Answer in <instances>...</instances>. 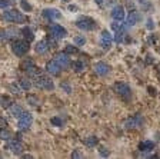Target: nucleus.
I'll list each match as a JSON object with an SVG mask.
<instances>
[{
    "mask_svg": "<svg viewBox=\"0 0 160 159\" xmlns=\"http://www.w3.org/2000/svg\"><path fill=\"white\" fill-rule=\"evenodd\" d=\"M12 99H10L9 96H0V106L2 108H4V109H7V108H10V105H12Z\"/></svg>",
    "mask_w": 160,
    "mask_h": 159,
    "instance_id": "nucleus-25",
    "label": "nucleus"
},
{
    "mask_svg": "<svg viewBox=\"0 0 160 159\" xmlns=\"http://www.w3.org/2000/svg\"><path fill=\"white\" fill-rule=\"evenodd\" d=\"M10 89L14 92V95H20V92H22V89H20V87H17V86H14V85H12V86H10Z\"/></svg>",
    "mask_w": 160,
    "mask_h": 159,
    "instance_id": "nucleus-40",
    "label": "nucleus"
},
{
    "mask_svg": "<svg viewBox=\"0 0 160 159\" xmlns=\"http://www.w3.org/2000/svg\"><path fill=\"white\" fill-rule=\"evenodd\" d=\"M153 149H154V142H152V140H143L139 145V151L142 153H150Z\"/></svg>",
    "mask_w": 160,
    "mask_h": 159,
    "instance_id": "nucleus-17",
    "label": "nucleus"
},
{
    "mask_svg": "<svg viewBox=\"0 0 160 159\" xmlns=\"http://www.w3.org/2000/svg\"><path fill=\"white\" fill-rule=\"evenodd\" d=\"M96 3L99 4V6H102V4H103V0H96Z\"/></svg>",
    "mask_w": 160,
    "mask_h": 159,
    "instance_id": "nucleus-43",
    "label": "nucleus"
},
{
    "mask_svg": "<svg viewBox=\"0 0 160 159\" xmlns=\"http://www.w3.org/2000/svg\"><path fill=\"white\" fill-rule=\"evenodd\" d=\"M7 149H9V152L13 153V155H22L23 153V145L19 140H10L7 143Z\"/></svg>",
    "mask_w": 160,
    "mask_h": 159,
    "instance_id": "nucleus-15",
    "label": "nucleus"
},
{
    "mask_svg": "<svg viewBox=\"0 0 160 159\" xmlns=\"http://www.w3.org/2000/svg\"><path fill=\"white\" fill-rule=\"evenodd\" d=\"M32 158H33L32 155H23V159H32Z\"/></svg>",
    "mask_w": 160,
    "mask_h": 159,
    "instance_id": "nucleus-42",
    "label": "nucleus"
},
{
    "mask_svg": "<svg viewBox=\"0 0 160 159\" xmlns=\"http://www.w3.org/2000/svg\"><path fill=\"white\" fill-rule=\"evenodd\" d=\"M139 3H140V6H142V7H143V9L144 10H152V9H153V6H152V4H150L149 3V2H147V0H140V2H139Z\"/></svg>",
    "mask_w": 160,
    "mask_h": 159,
    "instance_id": "nucleus-34",
    "label": "nucleus"
},
{
    "mask_svg": "<svg viewBox=\"0 0 160 159\" xmlns=\"http://www.w3.org/2000/svg\"><path fill=\"white\" fill-rule=\"evenodd\" d=\"M49 32H50V36L53 37V39L59 40V39H64L67 36V32L63 26H60V24H52L49 27Z\"/></svg>",
    "mask_w": 160,
    "mask_h": 159,
    "instance_id": "nucleus-8",
    "label": "nucleus"
},
{
    "mask_svg": "<svg viewBox=\"0 0 160 159\" xmlns=\"http://www.w3.org/2000/svg\"><path fill=\"white\" fill-rule=\"evenodd\" d=\"M142 20V14L139 12H130L129 16H127V24L129 26H134Z\"/></svg>",
    "mask_w": 160,
    "mask_h": 159,
    "instance_id": "nucleus-18",
    "label": "nucleus"
},
{
    "mask_svg": "<svg viewBox=\"0 0 160 159\" xmlns=\"http://www.w3.org/2000/svg\"><path fill=\"white\" fill-rule=\"evenodd\" d=\"M32 122H33V116L30 112H22L19 116V122H17V126H19L20 130H27L32 126Z\"/></svg>",
    "mask_w": 160,
    "mask_h": 159,
    "instance_id": "nucleus-6",
    "label": "nucleus"
},
{
    "mask_svg": "<svg viewBox=\"0 0 160 159\" xmlns=\"http://www.w3.org/2000/svg\"><path fill=\"white\" fill-rule=\"evenodd\" d=\"M50 122L53 123L54 126H59V128H60V126H63V120L60 119V118H52V120H50Z\"/></svg>",
    "mask_w": 160,
    "mask_h": 159,
    "instance_id": "nucleus-37",
    "label": "nucleus"
},
{
    "mask_svg": "<svg viewBox=\"0 0 160 159\" xmlns=\"http://www.w3.org/2000/svg\"><path fill=\"white\" fill-rule=\"evenodd\" d=\"M146 29H149V30H153L154 29V22L152 19H147L146 20Z\"/></svg>",
    "mask_w": 160,
    "mask_h": 159,
    "instance_id": "nucleus-39",
    "label": "nucleus"
},
{
    "mask_svg": "<svg viewBox=\"0 0 160 159\" xmlns=\"http://www.w3.org/2000/svg\"><path fill=\"white\" fill-rule=\"evenodd\" d=\"M112 30H113L114 33H123L124 32V24L120 23L119 20H114L113 23H112Z\"/></svg>",
    "mask_w": 160,
    "mask_h": 159,
    "instance_id": "nucleus-22",
    "label": "nucleus"
},
{
    "mask_svg": "<svg viewBox=\"0 0 160 159\" xmlns=\"http://www.w3.org/2000/svg\"><path fill=\"white\" fill-rule=\"evenodd\" d=\"M19 86L22 90H30L32 89V82H30L29 79H20Z\"/></svg>",
    "mask_w": 160,
    "mask_h": 159,
    "instance_id": "nucleus-23",
    "label": "nucleus"
},
{
    "mask_svg": "<svg viewBox=\"0 0 160 159\" xmlns=\"http://www.w3.org/2000/svg\"><path fill=\"white\" fill-rule=\"evenodd\" d=\"M62 70L63 69L60 67V65L54 59L46 63V72L50 73V75H53V76H59L60 73H62Z\"/></svg>",
    "mask_w": 160,
    "mask_h": 159,
    "instance_id": "nucleus-12",
    "label": "nucleus"
},
{
    "mask_svg": "<svg viewBox=\"0 0 160 159\" xmlns=\"http://www.w3.org/2000/svg\"><path fill=\"white\" fill-rule=\"evenodd\" d=\"M112 17L113 20H123L124 19V9L122 6H116L112 10Z\"/></svg>",
    "mask_w": 160,
    "mask_h": 159,
    "instance_id": "nucleus-20",
    "label": "nucleus"
},
{
    "mask_svg": "<svg viewBox=\"0 0 160 159\" xmlns=\"http://www.w3.org/2000/svg\"><path fill=\"white\" fill-rule=\"evenodd\" d=\"M22 34H23V36L26 37L27 42H30V40H33V39H34L33 32H32V30H30L29 27H23V29H22Z\"/></svg>",
    "mask_w": 160,
    "mask_h": 159,
    "instance_id": "nucleus-27",
    "label": "nucleus"
},
{
    "mask_svg": "<svg viewBox=\"0 0 160 159\" xmlns=\"http://www.w3.org/2000/svg\"><path fill=\"white\" fill-rule=\"evenodd\" d=\"M9 110H10V113H12V116H17V118L20 116V113L23 112L22 106L16 105V103H12V105H10V108H9Z\"/></svg>",
    "mask_w": 160,
    "mask_h": 159,
    "instance_id": "nucleus-21",
    "label": "nucleus"
},
{
    "mask_svg": "<svg viewBox=\"0 0 160 159\" xmlns=\"http://www.w3.org/2000/svg\"><path fill=\"white\" fill-rule=\"evenodd\" d=\"M84 143H86L89 148H93V146H96L97 143H99V139H97L96 136H89V138L84 139Z\"/></svg>",
    "mask_w": 160,
    "mask_h": 159,
    "instance_id": "nucleus-26",
    "label": "nucleus"
},
{
    "mask_svg": "<svg viewBox=\"0 0 160 159\" xmlns=\"http://www.w3.org/2000/svg\"><path fill=\"white\" fill-rule=\"evenodd\" d=\"M43 16L49 20H59L62 19V13H60V10L57 9H53V7H49V9H44L43 12Z\"/></svg>",
    "mask_w": 160,
    "mask_h": 159,
    "instance_id": "nucleus-14",
    "label": "nucleus"
},
{
    "mask_svg": "<svg viewBox=\"0 0 160 159\" xmlns=\"http://www.w3.org/2000/svg\"><path fill=\"white\" fill-rule=\"evenodd\" d=\"M27 103H29L30 106H39L40 100H39V98L34 96V95H29V96H27Z\"/></svg>",
    "mask_w": 160,
    "mask_h": 159,
    "instance_id": "nucleus-29",
    "label": "nucleus"
},
{
    "mask_svg": "<svg viewBox=\"0 0 160 159\" xmlns=\"http://www.w3.org/2000/svg\"><path fill=\"white\" fill-rule=\"evenodd\" d=\"M110 70H112V67L104 62H97L94 65V72H96L97 76H107L110 73Z\"/></svg>",
    "mask_w": 160,
    "mask_h": 159,
    "instance_id": "nucleus-13",
    "label": "nucleus"
},
{
    "mask_svg": "<svg viewBox=\"0 0 160 159\" xmlns=\"http://www.w3.org/2000/svg\"><path fill=\"white\" fill-rule=\"evenodd\" d=\"M76 26L79 27L80 30H86V32H90L96 27V23L92 17H87V16H80L79 19L76 20Z\"/></svg>",
    "mask_w": 160,
    "mask_h": 159,
    "instance_id": "nucleus-4",
    "label": "nucleus"
},
{
    "mask_svg": "<svg viewBox=\"0 0 160 159\" xmlns=\"http://www.w3.org/2000/svg\"><path fill=\"white\" fill-rule=\"evenodd\" d=\"M113 89L114 92L119 95V96H122L123 99H130V96H132V90H130V86L127 85V83L124 82H117L113 85Z\"/></svg>",
    "mask_w": 160,
    "mask_h": 159,
    "instance_id": "nucleus-5",
    "label": "nucleus"
},
{
    "mask_svg": "<svg viewBox=\"0 0 160 159\" xmlns=\"http://www.w3.org/2000/svg\"><path fill=\"white\" fill-rule=\"evenodd\" d=\"M54 60L60 65L62 69H67V67L72 65V60H70V55H67L66 52H59L54 56Z\"/></svg>",
    "mask_w": 160,
    "mask_h": 159,
    "instance_id": "nucleus-10",
    "label": "nucleus"
},
{
    "mask_svg": "<svg viewBox=\"0 0 160 159\" xmlns=\"http://www.w3.org/2000/svg\"><path fill=\"white\" fill-rule=\"evenodd\" d=\"M99 43L100 46L103 47V49H109L113 43V36L107 32V30H103L102 33H100V39H99Z\"/></svg>",
    "mask_w": 160,
    "mask_h": 159,
    "instance_id": "nucleus-11",
    "label": "nucleus"
},
{
    "mask_svg": "<svg viewBox=\"0 0 160 159\" xmlns=\"http://www.w3.org/2000/svg\"><path fill=\"white\" fill-rule=\"evenodd\" d=\"M72 158L73 159H80V158H83V153L80 152L79 149H74L73 152H72Z\"/></svg>",
    "mask_w": 160,
    "mask_h": 159,
    "instance_id": "nucleus-38",
    "label": "nucleus"
},
{
    "mask_svg": "<svg viewBox=\"0 0 160 159\" xmlns=\"http://www.w3.org/2000/svg\"><path fill=\"white\" fill-rule=\"evenodd\" d=\"M17 32L14 29H4L0 30V42H9L13 37H16Z\"/></svg>",
    "mask_w": 160,
    "mask_h": 159,
    "instance_id": "nucleus-16",
    "label": "nucleus"
},
{
    "mask_svg": "<svg viewBox=\"0 0 160 159\" xmlns=\"http://www.w3.org/2000/svg\"><path fill=\"white\" fill-rule=\"evenodd\" d=\"M13 4V0H0V9H6Z\"/></svg>",
    "mask_w": 160,
    "mask_h": 159,
    "instance_id": "nucleus-32",
    "label": "nucleus"
},
{
    "mask_svg": "<svg viewBox=\"0 0 160 159\" xmlns=\"http://www.w3.org/2000/svg\"><path fill=\"white\" fill-rule=\"evenodd\" d=\"M30 46H29V42L27 40H14L13 45H12V50H13L14 55H17V56H23V55H26L27 52H29Z\"/></svg>",
    "mask_w": 160,
    "mask_h": 159,
    "instance_id": "nucleus-2",
    "label": "nucleus"
},
{
    "mask_svg": "<svg viewBox=\"0 0 160 159\" xmlns=\"http://www.w3.org/2000/svg\"><path fill=\"white\" fill-rule=\"evenodd\" d=\"M20 7L23 9V12H32V9H33L32 4H30L27 0H22V2H20Z\"/></svg>",
    "mask_w": 160,
    "mask_h": 159,
    "instance_id": "nucleus-30",
    "label": "nucleus"
},
{
    "mask_svg": "<svg viewBox=\"0 0 160 159\" xmlns=\"http://www.w3.org/2000/svg\"><path fill=\"white\" fill-rule=\"evenodd\" d=\"M36 52L39 53V55H44V53H47L49 52V49H50V46H49V43H47V40H40V42H37L36 43Z\"/></svg>",
    "mask_w": 160,
    "mask_h": 159,
    "instance_id": "nucleus-19",
    "label": "nucleus"
},
{
    "mask_svg": "<svg viewBox=\"0 0 160 159\" xmlns=\"http://www.w3.org/2000/svg\"><path fill=\"white\" fill-rule=\"evenodd\" d=\"M0 139L2 140H10L12 139V132L7 130L6 128H2V129H0Z\"/></svg>",
    "mask_w": 160,
    "mask_h": 159,
    "instance_id": "nucleus-24",
    "label": "nucleus"
},
{
    "mask_svg": "<svg viewBox=\"0 0 160 159\" xmlns=\"http://www.w3.org/2000/svg\"><path fill=\"white\" fill-rule=\"evenodd\" d=\"M34 86H37L42 90H53L54 89V83L50 77L40 76L39 75V76H36V79H34Z\"/></svg>",
    "mask_w": 160,
    "mask_h": 159,
    "instance_id": "nucleus-3",
    "label": "nucleus"
},
{
    "mask_svg": "<svg viewBox=\"0 0 160 159\" xmlns=\"http://www.w3.org/2000/svg\"><path fill=\"white\" fill-rule=\"evenodd\" d=\"M60 86H62V89H63L66 93H72V86H70L66 80H64V82H62V85H60Z\"/></svg>",
    "mask_w": 160,
    "mask_h": 159,
    "instance_id": "nucleus-35",
    "label": "nucleus"
},
{
    "mask_svg": "<svg viewBox=\"0 0 160 159\" xmlns=\"http://www.w3.org/2000/svg\"><path fill=\"white\" fill-rule=\"evenodd\" d=\"M147 90H150V92H152V93H150V95H153V96H154V95H156V89H154V87H149V89H147Z\"/></svg>",
    "mask_w": 160,
    "mask_h": 159,
    "instance_id": "nucleus-41",
    "label": "nucleus"
},
{
    "mask_svg": "<svg viewBox=\"0 0 160 159\" xmlns=\"http://www.w3.org/2000/svg\"><path fill=\"white\" fill-rule=\"evenodd\" d=\"M69 9L70 10H77V7L76 6H69Z\"/></svg>",
    "mask_w": 160,
    "mask_h": 159,
    "instance_id": "nucleus-44",
    "label": "nucleus"
},
{
    "mask_svg": "<svg viewBox=\"0 0 160 159\" xmlns=\"http://www.w3.org/2000/svg\"><path fill=\"white\" fill-rule=\"evenodd\" d=\"M147 62H149V63L153 62V60H152V56H147Z\"/></svg>",
    "mask_w": 160,
    "mask_h": 159,
    "instance_id": "nucleus-45",
    "label": "nucleus"
},
{
    "mask_svg": "<svg viewBox=\"0 0 160 159\" xmlns=\"http://www.w3.org/2000/svg\"><path fill=\"white\" fill-rule=\"evenodd\" d=\"M62 2H64V3H67V2H70V0H62Z\"/></svg>",
    "mask_w": 160,
    "mask_h": 159,
    "instance_id": "nucleus-46",
    "label": "nucleus"
},
{
    "mask_svg": "<svg viewBox=\"0 0 160 159\" xmlns=\"http://www.w3.org/2000/svg\"><path fill=\"white\" fill-rule=\"evenodd\" d=\"M84 43H86V39L83 36H74V45L76 46H84Z\"/></svg>",
    "mask_w": 160,
    "mask_h": 159,
    "instance_id": "nucleus-31",
    "label": "nucleus"
},
{
    "mask_svg": "<svg viewBox=\"0 0 160 159\" xmlns=\"http://www.w3.org/2000/svg\"><path fill=\"white\" fill-rule=\"evenodd\" d=\"M3 17H4V20L12 22V23H23V22L27 20V17L24 16L23 13H20L19 10H16V9L6 10V12L3 13Z\"/></svg>",
    "mask_w": 160,
    "mask_h": 159,
    "instance_id": "nucleus-1",
    "label": "nucleus"
},
{
    "mask_svg": "<svg viewBox=\"0 0 160 159\" xmlns=\"http://www.w3.org/2000/svg\"><path fill=\"white\" fill-rule=\"evenodd\" d=\"M72 66H73V70L74 72H83V69H84V63L82 62V60H76V62H73L72 63Z\"/></svg>",
    "mask_w": 160,
    "mask_h": 159,
    "instance_id": "nucleus-28",
    "label": "nucleus"
},
{
    "mask_svg": "<svg viewBox=\"0 0 160 159\" xmlns=\"http://www.w3.org/2000/svg\"><path fill=\"white\" fill-rule=\"evenodd\" d=\"M99 153H100V156H103V158H109L110 156V152L106 149V148H103V146L99 148Z\"/></svg>",
    "mask_w": 160,
    "mask_h": 159,
    "instance_id": "nucleus-36",
    "label": "nucleus"
},
{
    "mask_svg": "<svg viewBox=\"0 0 160 159\" xmlns=\"http://www.w3.org/2000/svg\"><path fill=\"white\" fill-rule=\"evenodd\" d=\"M140 126H143V118L140 115L130 116L129 119H126V122H124L126 129H136V128H140Z\"/></svg>",
    "mask_w": 160,
    "mask_h": 159,
    "instance_id": "nucleus-9",
    "label": "nucleus"
},
{
    "mask_svg": "<svg viewBox=\"0 0 160 159\" xmlns=\"http://www.w3.org/2000/svg\"><path fill=\"white\" fill-rule=\"evenodd\" d=\"M66 53L67 55H70V53H79V49H77V47H74L73 45H67L66 46Z\"/></svg>",
    "mask_w": 160,
    "mask_h": 159,
    "instance_id": "nucleus-33",
    "label": "nucleus"
},
{
    "mask_svg": "<svg viewBox=\"0 0 160 159\" xmlns=\"http://www.w3.org/2000/svg\"><path fill=\"white\" fill-rule=\"evenodd\" d=\"M22 67H23V70L27 73V75H30V76H39L40 70L37 69V66L34 65V62L32 60V57L24 59L23 63H22Z\"/></svg>",
    "mask_w": 160,
    "mask_h": 159,
    "instance_id": "nucleus-7",
    "label": "nucleus"
}]
</instances>
